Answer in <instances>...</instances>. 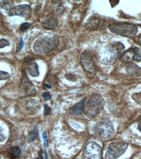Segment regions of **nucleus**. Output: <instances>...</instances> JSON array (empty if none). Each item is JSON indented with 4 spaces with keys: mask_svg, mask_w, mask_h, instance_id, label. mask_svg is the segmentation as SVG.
I'll return each mask as SVG.
<instances>
[{
    "mask_svg": "<svg viewBox=\"0 0 141 159\" xmlns=\"http://www.w3.org/2000/svg\"><path fill=\"white\" fill-rule=\"evenodd\" d=\"M10 45V42L5 38H2L0 39V48H5L6 46Z\"/></svg>",
    "mask_w": 141,
    "mask_h": 159,
    "instance_id": "obj_25",
    "label": "nucleus"
},
{
    "mask_svg": "<svg viewBox=\"0 0 141 159\" xmlns=\"http://www.w3.org/2000/svg\"><path fill=\"white\" fill-rule=\"evenodd\" d=\"M84 159H101L102 149L100 145L90 142L86 145L82 154Z\"/></svg>",
    "mask_w": 141,
    "mask_h": 159,
    "instance_id": "obj_5",
    "label": "nucleus"
},
{
    "mask_svg": "<svg viewBox=\"0 0 141 159\" xmlns=\"http://www.w3.org/2000/svg\"><path fill=\"white\" fill-rule=\"evenodd\" d=\"M108 28L112 33L130 38L134 37L138 32L136 26L129 23H113L110 24Z\"/></svg>",
    "mask_w": 141,
    "mask_h": 159,
    "instance_id": "obj_3",
    "label": "nucleus"
},
{
    "mask_svg": "<svg viewBox=\"0 0 141 159\" xmlns=\"http://www.w3.org/2000/svg\"><path fill=\"white\" fill-rule=\"evenodd\" d=\"M133 49H134V53H135L134 60L140 61L141 60V48L139 47H135V48H133Z\"/></svg>",
    "mask_w": 141,
    "mask_h": 159,
    "instance_id": "obj_21",
    "label": "nucleus"
},
{
    "mask_svg": "<svg viewBox=\"0 0 141 159\" xmlns=\"http://www.w3.org/2000/svg\"><path fill=\"white\" fill-rule=\"evenodd\" d=\"M125 49L124 45L120 42H115L109 44L108 47L109 51V64H112L119 56L124 53Z\"/></svg>",
    "mask_w": 141,
    "mask_h": 159,
    "instance_id": "obj_8",
    "label": "nucleus"
},
{
    "mask_svg": "<svg viewBox=\"0 0 141 159\" xmlns=\"http://www.w3.org/2000/svg\"><path fill=\"white\" fill-rule=\"evenodd\" d=\"M47 82L52 85H55L57 84V79L55 76L50 75L47 78Z\"/></svg>",
    "mask_w": 141,
    "mask_h": 159,
    "instance_id": "obj_24",
    "label": "nucleus"
},
{
    "mask_svg": "<svg viewBox=\"0 0 141 159\" xmlns=\"http://www.w3.org/2000/svg\"><path fill=\"white\" fill-rule=\"evenodd\" d=\"M44 86H45V87L48 88V89H51V88H52V86H49V85H48V84H44Z\"/></svg>",
    "mask_w": 141,
    "mask_h": 159,
    "instance_id": "obj_33",
    "label": "nucleus"
},
{
    "mask_svg": "<svg viewBox=\"0 0 141 159\" xmlns=\"http://www.w3.org/2000/svg\"><path fill=\"white\" fill-rule=\"evenodd\" d=\"M137 42H138L139 44L141 46V35H140L138 38H137Z\"/></svg>",
    "mask_w": 141,
    "mask_h": 159,
    "instance_id": "obj_31",
    "label": "nucleus"
},
{
    "mask_svg": "<svg viewBox=\"0 0 141 159\" xmlns=\"http://www.w3.org/2000/svg\"><path fill=\"white\" fill-rule=\"evenodd\" d=\"M60 43L58 37L51 36L41 38L35 42L33 50L39 55H45L56 48Z\"/></svg>",
    "mask_w": 141,
    "mask_h": 159,
    "instance_id": "obj_1",
    "label": "nucleus"
},
{
    "mask_svg": "<svg viewBox=\"0 0 141 159\" xmlns=\"http://www.w3.org/2000/svg\"><path fill=\"white\" fill-rule=\"evenodd\" d=\"M135 53L133 48H129L124 52L120 56V61L124 63H130L134 60Z\"/></svg>",
    "mask_w": 141,
    "mask_h": 159,
    "instance_id": "obj_12",
    "label": "nucleus"
},
{
    "mask_svg": "<svg viewBox=\"0 0 141 159\" xmlns=\"http://www.w3.org/2000/svg\"><path fill=\"white\" fill-rule=\"evenodd\" d=\"M96 130L100 136L105 139H108L114 136L115 130L112 123L108 120L100 122L96 127Z\"/></svg>",
    "mask_w": 141,
    "mask_h": 159,
    "instance_id": "obj_6",
    "label": "nucleus"
},
{
    "mask_svg": "<svg viewBox=\"0 0 141 159\" xmlns=\"http://www.w3.org/2000/svg\"><path fill=\"white\" fill-rule=\"evenodd\" d=\"M101 24V22L100 20H98V19H91V20H89V22L87 23V27H88L89 28L91 29H97L100 27Z\"/></svg>",
    "mask_w": 141,
    "mask_h": 159,
    "instance_id": "obj_18",
    "label": "nucleus"
},
{
    "mask_svg": "<svg viewBox=\"0 0 141 159\" xmlns=\"http://www.w3.org/2000/svg\"><path fill=\"white\" fill-rule=\"evenodd\" d=\"M105 105V100L101 96L94 95L87 100L84 106V113L86 117L92 119L100 113Z\"/></svg>",
    "mask_w": 141,
    "mask_h": 159,
    "instance_id": "obj_2",
    "label": "nucleus"
},
{
    "mask_svg": "<svg viewBox=\"0 0 141 159\" xmlns=\"http://www.w3.org/2000/svg\"><path fill=\"white\" fill-rule=\"evenodd\" d=\"M21 151L18 147H12L11 149V154L13 158H18L20 156Z\"/></svg>",
    "mask_w": 141,
    "mask_h": 159,
    "instance_id": "obj_20",
    "label": "nucleus"
},
{
    "mask_svg": "<svg viewBox=\"0 0 141 159\" xmlns=\"http://www.w3.org/2000/svg\"><path fill=\"white\" fill-rule=\"evenodd\" d=\"M31 7L29 5H20L16 7H14L13 8L9 11V16H14V15H17V16L22 17L24 18H28L31 14Z\"/></svg>",
    "mask_w": 141,
    "mask_h": 159,
    "instance_id": "obj_9",
    "label": "nucleus"
},
{
    "mask_svg": "<svg viewBox=\"0 0 141 159\" xmlns=\"http://www.w3.org/2000/svg\"><path fill=\"white\" fill-rule=\"evenodd\" d=\"M138 129L141 132V121H140V123H139V125H138Z\"/></svg>",
    "mask_w": 141,
    "mask_h": 159,
    "instance_id": "obj_32",
    "label": "nucleus"
},
{
    "mask_svg": "<svg viewBox=\"0 0 141 159\" xmlns=\"http://www.w3.org/2000/svg\"><path fill=\"white\" fill-rule=\"evenodd\" d=\"M23 46H24V41H23V39L21 38L20 40V46H19V50H20L22 48Z\"/></svg>",
    "mask_w": 141,
    "mask_h": 159,
    "instance_id": "obj_30",
    "label": "nucleus"
},
{
    "mask_svg": "<svg viewBox=\"0 0 141 159\" xmlns=\"http://www.w3.org/2000/svg\"><path fill=\"white\" fill-rule=\"evenodd\" d=\"M81 63L84 71L90 75H93L96 71V64L92 54L90 52H83L81 57Z\"/></svg>",
    "mask_w": 141,
    "mask_h": 159,
    "instance_id": "obj_7",
    "label": "nucleus"
},
{
    "mask_svg": "<svg viewBox=\"0 0 141 159\" xmlns=\"http://www.w3.org/2000/svg\"><path fill=\"white\" fill-rule=\"evenodd\" d=\"M38 135H39V130H38V128L37 126H35L33 128V129L30 132L28 137V142L29 143L33 142V141H35V139L37 138Z\"/></svg>",
    "mask_w": 141,
    "mask_h": 159,
    "instance_id": "obj_17",
    "label": "nucleus"
},
{
    "mask_svg": "<svg viewBox=\"0 0 141 159\" xmlns=\"http://www.w3.org/2000/svg\"><path fill=\"white\" fill-rule=\"evenodd\" d=\"M86 100V98H84L81 101H80L79 102L75 104L73 106H72L69 110V114L75 116L81 115L84 112V106Z\"/></svg>",
    "mask_w": 141,
    "mask_h": 159,
    "instance_id": "obj_11",
    "label": "nucleus"
},
{
    "mask_svg": "<svg viewBox=\"0 0 141 159\" xmlns=\"http://www.w3.org/2000/svg\"><path fill=\"white\" fill-rule=\"evenodd\" d=\"M26 106L29 111H35L39 107V102L36 99H29L26 102Z\"/></svg>",
    "mask_w": 141,
    "mask_h": 159,
    "instance_id": "obj_16",
    "label": "nucleus"
},
{
    "mask_svg": "<svg viewBox=\"0 0 141 159\" xmlns=\"http://www.w3.org/2000/svg\"><path fill=\"white\" fill-rule=\"evenodd\" d=\"M13 1H2L0 2V7L5 10H11L13 8Z\"/></svg>",
    "mask_w": 141,
    "mask_h": 159,
    "instance_id": "obj_19",
    "label": "nucleus"
},
{
    "mask_svg": "<svg viewBox=\"0 0 141 159\" xmlns=\"http://www.w3.org/2000/svg\"><path fill=\"white\" fill-rule=\"evenodd\" d=\"M10 78V75L7 72L0 71V80H6Z\"/></svg>",
    "mask_w": 141,
    "mask_h": 159,
    "instance_id": "obj_22",
    "label": "nucleus"
},
{
    "mask_svg": "<svg viewBox=\"0 0 141 159\" xmlns=\"http://www.w3.org/2000/svg\"><path fill=\"white\" fill-rule=\"evenodd\" d=\"M43 140H44V147H47L48 146V139H47V133H43Z\"/></svg>",
    "mask_w": 141,
    "mask_h": 159,
    "instance_id": "obj_26",
    "label": "nucleus"
},
{
    "mask_svg": "<svg viewBox=\"0 0 141 159\" xmlns=\"http://www.w3.org/2000/svg\"><path fill=\"white\" fill-rule=\"evenodd\" d=\"M30 26H31V24H30V23H28V22L23 23V24H22V25L20 27V31L21 32H24L28 29H29Z\"/></svg>",
    "mask_w": 141,
    "mask_h": 159,
    "instance_id": "obj_23",
    "label": "nucleus"
},
{
    "mask_svg": "<svg viewBox=\"0 0 141 159\" xmlns=\"http://www.w3.org/2000/svg\"><path fill=\"white\" fill-rule=\"evenodd\" d=\"M28 71L29 75L33 77H37L39 76V67H38V65L36 63H32L30 64L28 68Z\"/></svg>",
    "mask_w": 141,
    "mask_h": 159,
    "instance_id": "obj_15",
    "label": "nucleus"
},
{
    "mask_svg": "<svg viewBox=\"0 0 141 159\" xmlns=\"http://www.w3.org/2000/svg\"><path fill=\"white\" fill-rule=\"evenodd\" d=\"M43 97L45 100H49L51 99L52 96L48 92H44L43 93Z\"/></svg>",
    "mask_w": 141,
    "mask_h": 159,
    "instance_id": "obj_27",
    "label": "nucleus"
},
{
    "mask_svg": "<svg viewBox=\"0 0 141 159\" xmlns=\"http://www.w3.org/2000/svg\"><path fill=\"white\" fill-rule=\"evenodd\" d=\"M20 86L21 88L22 89V90L25 93L26 95H33L35 93L36 91L35 87H34L33 84L29 79V78L27 76V75H26V72L23 73L22 75V78Z\"/></svg>",
    "mask_w": 141,
    "mask_h": 159,
    "instance_id": "obj_10",
    "label": "nucleus"
},
{
    "mask_svg": "<svg viewBox=\"0 0 141 159\" xmlns=\"http://www.w3.org/2000/svg\"><path fill=\"white\" fill-rule=\"evenodd\" d=\"M5 140V136L3 134V131L2 128L0 127V142H3Z\"/></svg>",
    "mask_w": 141,
    "mask_h": 159,
    "instance_id": "obj_29",
    "label": "nucleus"
},
{
    "mask_svg": "<svg viewBox=\"0 0 141 159\" xmlns=\"http://www.w3.org/2000/svg\"><path fill=\"white\" fill-rule=\"evenodd\" d=\"M41 26L47 29H54L58 26V20L56 18H49L42 22Z\"/></svg>",
    "mask_w": 141,
    "mask_h": 159,
    "instance_id": "obj_13",
    "label": "nucleus"
},
{
    "mask_svg": "<svg viewBox=\"0 0 141 159\" xmlns=\"http://www.w3.org/2000/svg\"><path fill=\"white\" fill-rule=\"evenodd\" d=\"M127 72L132 76H141V67L134 63L127 66Z\"/></svg>",
    "mask_w": 141,
    "mask_h": 159,
    "instance_id": "obj_14",
    "label": "nucleus"
},
{
    "mask_svg": "<svg viewBox=\"0 0 141 159\" xmlns=\"http://www.w3.org/2000/svg\"><path fill=\"white\" fill-rule=\"evenodd\" d=\"M127 147V143L124 142L117 141L112 142L107 147L105 159H117L126 151Z\"/></svg>",
    "mask_w": 141,
    "mask_h": 159,
    "instance_id": "obj_4",
    "label": "nucleus"
},
{
    "mask_svg": "<svg viewBox=\"0 0 141 159\" xmlns=\"http://www.w3.org/2000/svg\"><path fill=\"white\" fill-rule=\"evenodd\" d=\"M44 115H48L50 114L51 112V107H49L47 104H44Z\"/></svg>",
    "mask_w": 141,
    "mask_h": 159,
    "instance_id": "obj_28",
    "label": "nucleus"
}]
</instances>
